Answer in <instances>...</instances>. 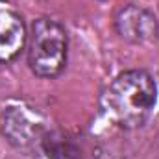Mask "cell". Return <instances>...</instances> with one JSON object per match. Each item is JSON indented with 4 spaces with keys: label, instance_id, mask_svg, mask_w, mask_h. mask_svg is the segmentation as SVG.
<instances>
[{
    "label": "cell",
    "instance_id": "obj_1",
    "mask_svg": "<svg viewBox=\"0 0 159 159\" xmlns=\"http://www.w3.org/2000/svg\"><path fill=\"white\" fill-rule=\"evenodd\" d=\"M157 83L146 70H126L113 80L102 94V111L124 129L143 128L156 109Z\"/></svg>",
    "mask_w": 159,
    "mask_h": 159
},
{
    "label": "cell",
    "instance_id": "obj_2",
    "mask_svg": "<svg viewBox=\"0 0 159 159\" xmlns=\"http://www.w3.org/2000/svg\"><path fill=\"white\" fill-rule=\"evenodd\" d=\"M26 43L28 65L35 76L56 78L63 72L69 56V35L57 20L48 17L34 20Z\"/></svg>",
    "mask_w": 159,
    "mask_h": 159
},
{
    "label": "cell",
    "instance_id": "obj_3",
    "mask_svg": "<svg viewBox=\"0 0 159 159\" xmlns=\"http://www.w3.org/2000/svg\"><path fill=\"white\" fill-rule=\"evenodd\" d=\"M0 129L15 148H34L48 131L46 119L28 104H9L0 115Z\"/></svg>",
    "mask_w": 159,
    "mask_h": 159
},
{
    "label": "cell",
    "instance_id": "obj_4",
    "mask_svg": "<svg viewBox=\"0 0 159 159\" xmlns=\"http://www.w3.org/2000/svg\"><path fill=\"white\" fill-rule=\"evenodd\" d=\"M115 30L131 44H150L159 35V22L152 11L128 4L115 13Z\"/></svg>",
    "mask_w": 159,
    "mask_h": 159
},
{
    "label": "cell",
    "instance_id": "obj_5",
    "mask_svg": "<svg viewBox=\"0 0 159 159\" xmlns=\"http://www.w3.org/2000/svg\"><path fill=\"white\" fill-rule=\"evenodd\" d=\"M26 26L15 11L0 9V63L13 61L26 46Z\"/></svg>",
    "mask_w": 159,
    "mask_h": 159
},
{
    "label": "cell",
    "instance_id": "obj_6",
    "mask_svg": "<svg viewBox=\"0 0 159 159\" xmlns=\"http://www.w3.org/2000/svg\"><path fill=\"white\" fill-rule=\"evenodd\" d=\"M34 150L35 159H81L78 143L59 129H48Z\"/></svg>",
    "mask_w": 159,
    "mask_h": 159
}]
</instances>
